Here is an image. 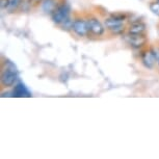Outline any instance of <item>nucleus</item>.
Segmentation results:
<instances>
[{
	"mask_svg": "<svg viewBox=\"0 0 159 159\" xmlns=\"http://www.w3.org/2000/svg\"><path fill=\"white\" fill-rule=\"evenodd\" d=\"M18 79V70L11 61L1 56V65H0V89L11 88L15 85Z\"/></svg>",
	"mask_w": 159,
	"mask_h": 159,
	"instance_id": "f257e3e1",
	"label": "nucleus"
},
{
	"mask_svg": "<svg viewBox=\"0 0 159 159\" xmlns=\"http://www.w3.org/2000/svg\"><path fill=\"white\" fill-rule=\"evenodd\" d=\"M72 31L79 38H89V29L84 13H73V27Z\"/></svg>",
	"mask_w": 159,
	"mask_h": 159,
	"instance_id": "f03ea898",
	"label": "nucleus"
},
{
	"mask_svg": "<svg viewBox=\"0 0 159 159\" xmlns=\"http://www.w3.org/2000/svg\"><path fill=\"white\" fill-rule=\"evenodd\" d=\"M86 20H88L89 24V38L92 37H102L105 32V27L102 24V22L99 20V18L97 16H95L93 13H84Z\"/></svg>",
	"mask_w": 159,
	"mask_h": 159,
	"instance_id": "7ed1b4c3",
	"label": "nucleus"
},
{
	"mask_svg": "<svg viewBox=\"0 0 159 159\" xmlns=\"http://www.w3.org/2000/svg\"><path fill=\"white\" fill-rule=\"evenodd\" d=\"M69 16H71V7L68 0H61L57 5V7L54 10V11L51 14L52 21L57 26L61 25Z\"/></svg>",
	"mask_w": 159,
	"mask_h": 159,
	"instance_id": "20e7f679",
	"label": "nucleus"
},
{
	"mask_svg": "<svg viewBox=\"0 0 159 159\" xmlns=\"http://www.w3.org/2000/svg\"><path fill=\"white\" fill-rule=\"evenodd\" d=\"M140 59L146 68L153 69L156 62H158V54L152 46L143 47L140 49Z\"/></svg>",
	"mask_w": 159,
	"mask_h": 159,
	"instance_id": "39448f33",
	"label": "nucleus"
},
{
	"mask_svg": "<svg viewBox=\"0 0 159 159\" xmlns=\"http://www.w3.org/2000/svg\"><path fill=\"white\" fill-rule=\"evenodd\" d=\"M128 41L129 44L131 45L134 49H143L148 45V38L145 34H128Z\"/></svg>",
	"mask_w": 159,
	"mask_h": 159,
	"instance_id": "423d86ee",
	"label": "nucleus"
},
{
	"mask_svg": "<svg viewBox=\"0 0 159 159\" xmlns=\"http://www.w3.org/2000/svg\"><path fill=\"white\" fill-rule=\"evenodd\" d=\"M61 0H44L43 4H42V11H44L46 15H50L54 11V10L57 7Z\"/></svg>",
	"mask_w": 159,
	"mask_h": 159,
	"instance_id": "0eeeda50",
	"label": "nucleus"
},
{
	"mask_svg": "<svg viewBox=\"0 0 159 159\" xmlns=\"http://www.w3.org/2000/svg\"><path fill=\"white\" fill-rule=\"evenodd\" d=\"M146 24L137 21V22H133L129 25L128 27V34H145L146 32Z\"/></svg>",
	"mask_w": 159,
	"mask_h": 159,
	"instance_id": "6e6552de",
	"label": "nucleus"
},
{
	"mask_svg": "<svg viewBox=\"0 0 159 159\" xmlns=\"http://www.w3.org/2000/svg\"><path fill=\"white\" fill-rule=\"evenodd\" d=\"M14 97H30V93L28 92V89H26V86L23 84L22 82H19L15 85L14 91H13Z\"/></svg>",
	"mask_w": 159,
	"mask_h": 159,
	"instance_id": "1a4fd4ad",
	"label": "nucleus"
},
{
	"mask_svg": "<svg viewBox=\"0 0 159 159\" xmlns=\"http://www.w3.org/2000/svg\"><path fill=\"white\" fill-rule=\"evenodd\" d=\"M106 29H107V31L109 32V34L112 35V37H113V35H122L128 30L127 25L124 24V22L120 23V24H116V25L111 26V27H108Z\"/></svg>",
	"mask_w": 159,
	"mask_h": 159,
	"instance_id": "9d476101",
	"label": "nucleus"
},
{
	"mask_svg": "<svg viewBox=\"0 0 159 159\" xmlns=\"http://www.w3.org/2000/svg\"><path fill=\"white\" fill-rule=\"evenodd\" d=\"M24 0H11L10 1V5L7 7V13L8 14H15L19 11L20 7L22 5Z\"/></svg>",
	"mask_w": 159,
	"mask_h": 159,
	"instance_id": "9b49d317",
	"label": "nucleus"
},
{
	"mask_svg": "<svg viewBox=\"0 0 159 159\" xmlns=\"http://www.w3.org/2000/svg\"><path fill=\"white\" fill-rule=\"evenodd\" d=\"M62 30L66 31H72V27H73V16H69L67 19H66L64 22H62L61 25H59Z\"/></svg>",
	"mask_w": 159,
	"mask_h": 159,
	"instance_id": "f8f14e48",
	"label": "nucleus"
},
{
	"mask_svg": "<svg viewBox=\"0 0 159 159\" xmlns=\"http://www.w3.org/2000/svg\"><path fill=\"white\" fill-rule=\"evenodd\" d=\"M149 8L153 14H155L156 16H159V2L158 1H156V0L150 1Z\"/></svg>",
	"mask_w": 159,
	"mask_h": 159,
	"instance_id": "ddd939ff",
	"label": "nucleus"
},
{
	"mask_svg": "<svg viewBox=\"0 0 159 159\" xmlns=\"http://www.w3.org/2000/svg\"><path fill=\"white\" fill-rule=\"evenodd\" d=\"M30 1H31V10L34 11V10H38L40 7H42L44 0H30Z\"/></svg>",
	"mask_w": 159,
	"mask_h": 159,
	"instance_id": "4468645a",
	"label": "nucleus"
},
{
	"mask_svg": "<svg viewBox=\"0 0 159 159\" xmlns=\"http://www.w3.org/2000/svg\"><path fill=\"white\" fill-rule=\"evenodd\" d=\"M10 1L11 0H0V8L2 11L7 10L8 5H10Z\"/></svg>",
	"mask_w": 159,
	"mask_h": 159,
	"instance_id": "2eb2a0df",
	"label": "nucleus"
},
{
	"mask_svg": "<svg viewBox=\"0 0 159 159\" xmlns=\"http://www.w3.org/2000/svg\"><path fill=\"white\" fill-rule=\"evenodd\" d=\"M158 65H159V54H158Z\"/></svg>",
	"mask_w": 159,
	"mask_h": 159,
	"instance_id": "dca6fc26",
	"label": "nucleus"
},
{
	"mask_svg": "<svg viewBox=\"0 0 159 159\" xmlns=\"http://www.w3.org/2000/svg\"><path fill=\"white\" fill-rule=\"evenodd\" d=\"M156 1H158V2H159V0H156Z\"/></svg>",
	"mask_w": 159,
	"mask_h": 159,
	"instance_id": "f3484780",
	"label": "nucleus"
}]
</instances>
